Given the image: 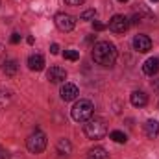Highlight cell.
<instances>
[{
	"mask_svg": "<svg viewBox=\"0 0 159 159\" xmlns=\"http://www.w3.org/2000/svg\"><path fill=\"white\" fill-rule=\"evenodd\" d=\"M57 154L59 156H70L72 154V144L69 139H59L57 141Z\"/></svg>",
	"mask_w": 159,
	"mask_h": 159,
	"instance_id": "5bb4252c",
	"label": "cell"
},
{
	"mask_svg": "<svg viewBox=\"0 0 159 159\" xmlns=\"http://www.w3.org/2000/svg\"><path fill=\"white\" fill-rule=\"evenodd\" d=\"M17 70H19V63H17L15 59H7V61L4 63V72H6V76H15Z\"/></svg>",
	"mask_w": 159,
	"mask_h": 159,
	"instance_id": "2e32d148",
	"label": "cell"
},
{
	"mask_svg": "<svg viewBox=\"0 0 159 159\" xmlns=\"http://www.w3.org/2000/svg\"><path fill=\"white\" fill-rule=\"evenodd\" d=\"M26 146L32 154H41L44 148H46V135L41 131V129H35L28 139H26Z\"/></svg>",
	"mask_w": 159,
	"mask_h": 159,
	"instance_id": "277c9868",
	"label": "cell"
},
{
	"mask_svg": "<svg viewBox=\"0 0 159 159\" xmlns=\"http://www.w3.org/2000/svg\"><path fill=\"white\" fill-rule=\"evenodd\" d=\"M154 2H157V0H154Z\"/></svg>",
	"mask_w": 159,
	"mask_h": 159,
	"instance_id": "4316f807",
	"label": "cell"
},
{
	"mask_svg": "<svg viewBox=\"0 0 159 159\" xmlns=\"http://www.w3.org/2000/svg\"><path fill=\"white\" fill-rule=\"evenodd\" d=\"M19 41H20V35H19V34H11V43H13V44H17Z\"/></svg>",
	"mask_w": 159,
	"mask_h": 159,
	"instance_id": "603a6c76",
	"label": "cell"
},
{
	"mask_svg": "<svg viewBox=\"0 0 159 159\" xmlns=\"http://www.w3.org/2000/svg\"><path fill=\"white\" fill-rule=\"evenodd\" d=\"M63 57H65V59H69V61H76V59L80 57V54L76 52V50H65Z\"/></svg>",
	"mask_w": 159,
	"mask_h": 159,
	"instance_id": "d6986e66",
	"label": "cell"
},
{
	"mask_svg": "<svg viewBox=\"0 0 159 159\" xmlns=\"http://www.w3.org/2000/svg\"><path fill=\"white\" fill-rule=\"evenodd\" d=\"M83 133L89 137V139H102V137H106V133H107V124H106V120L104 119H91L85 120V124H83Z\"/></svg>",
	"mask_w": 159,
	"mask_h": 159,
	"instance_id": "7a4b0ae2",
	"label": "cell"
},
{
	"mask_svg": "<svg viewBox=\"0 0 159 159\" xmlns=\"http://www.w3.org/2000/svg\"><path fill=\"white\" fill-rule=\"evenodd\" d=\"M157 70H159V59L157 57H150V59L144 61V65H143V72H144V74L154 76Z\"/></svg>",
	"mask_w": 159,
	"mask_h": 159,
	"instance_id": "7c38bea8",
	"label": "cell"
},
{
	"mask_svg": "<svg viewBox=\"0 0 159 159\" xmlns=\"http://www.w3.org/2000/svg\"><path fill=\"white\" fill-rule=\"evenodd\" d=\"M78 94H80V91H78V87H76L74 83H65V85L61 87V98H63L65 102L76 100Z\"/></svg>",
	"mask_w": 159,
	"mask_h": 159,
	"instance_id": "9c48e42d",
	"label": "cell"
},
{
	"mask_svg": "<svg viewBox=\"0 0 159 159\" xmlns=\"http://www.w3.org/2000/svg\"><path fill=\"white\" fill-rule=\"evenodd\" d=\"M6 61H7V56H6V48L0 44V67H2Z\"/></svg>",
	"mask_w": 159,
	"mask_h": 159,
	"instance_id": "ffe728a7",
	"label": "cell"
},
{
	"mask_svg": "<svg viewBox=\"0 0 159 159\" xmlns=\"http://www.w3.org/2000/svg\"><path fill=\"white\" fill-rule=\"evenodd\" d=\"M144 133H146L148 139H156L159 135V122L157 120H148L144 124Z\"/></svg>",
	"mask_w": 159,
	"mask_h": 159,
	"instance_id": "4fadbf2b",
	"label": "cell"
},
{
	"mask_svg": "<svg viewBox=\"0 0 159 159\" xmlns=\"http://www.w3.org/2000/svg\"><path fill=\"white\" fill-rule=\"evenodd\" d=\"M93 59L102 67H111L117 61V48L109 41H100L93 46Z\"/></svg>",
	"mask_w": 159,
	"mask_h": 159,
	"instance_id": "6da1fadb",
	"label": "cell"
},
{
	"mask_svg": "<svg viewBox=\"0 0 159 159\" xmlns=\"http://www.w3.org/2000/svg\"><path fill=\"white\" fill-rule=\"evenodd\" d=\"M109 137H111V139H113L115 143H120V144L128 141V137H126V133H122V131H119V129H115V131H111V135H109Z\"/></svg>",
	"mask_w": 159,
	"mask_h": 159,
	"instance_id": "e0dca14e",
	"label": "cell"
},
{
	"mask_svg": "<svg viewBox=\"0 0 159 159\" xmlns=\"http://www.w3.org/2000/svg\"><path fill=\"white\" fill-rule=\"evenodd\" d=\"M54 22H56L57 30H61V32H72L74 26H76V19L69 13H57Z\"/></svg>",
	"mask_w": 159,
	"mask_h": 159,
	"instance_id": "5b68a950",
	"label": "cell"
},
{
	"mask_svg": "<svg viewBox=\"0 0 159 159\" xmlns=\"http://www.w3.org/2000/svg\"><path fill=\"white\" fill-rule=\"evenodd\" d=\"M85 0H65V4H69V6H80V4H83Z\"/></svg>",
	"mask_w": 159,
	"mask_h": 159,
	"instance_id": "7402d4cb",
	"label": "cell"
},
{
	"mask_svg": "<svg viewBox=\"0 0 159 159\" xmlns=\"http://www.w3.org/2000/svg\"><path fill=\"white\" fill-rule=\"evenodd\" d=\"M119 2H128V0H119Z\"/></svg>",
	"mask_w": 159,
	"mask_h": 159,
	"instance_id": "484cf974",
	"label": "cell"
},
{
	"mask_svg": "<svg viewBox=\"0 0 159 159\" xmlns=\"http://www.w3.org/2000/svg\"><path fill=\"white\" fill-rule=\"evenodd\" d=\"M107 157L109 156H107L106 148H102V146H94L87 152V159H107Z\"/></svg>",
	"mask_w": 159,
	"mask_h": 159,
	"instance_id": "9a60e30c",
	"label": "cell"
},
{
	"mask_svg": "<svg viewBox=\"0 0 159 159\" xmlns=\"http://www.w3.org/2000/svg\"><path fill=\"white\" fill-rule=\"evenodd\" d=\"M50 52H52L54 56H56V54H59V46H57V44H52V46H50Z\"/></svg>",
	"mask_w": 159,
	"mask_h": 159,
	"instance_id": "cb8c5ba5",
	"label": "cell"
},
{
	"mask_svg": "<svg viewBox=\"0 0 159 159\" xmlns=\"http://www.w3.org/2000/svg\"><path fill=\"white\" fill-rule=\"evenodd\" d=\"M93 26H94V30H96V32H102V30H106V28H107V24L98 22V20H94V22H93Z\"/></svg>",
	"mask_w": 159,
	"mask_h": 159,
	"instance_id": "44dd1931",
	"label": "cell"
},
{
	"mask_svg": "<svg viewBox=\"0 0 159 159\" xmlns=\"http://www.w3.org/2000/svg\"><path fill=\"white\" fill-rule=\"evenodd\" d=\"M94 113V106L91 100H78L72 107V119L76 122H85L93 117Z\"/></svg>",
	"mask_w": 159,
	"mask_h": 159,
	"instance_id": "3957f363",
	"label": "cell"
},
{
	"mask_svg": "<svg viewBox=\"0 0 159 159\" xmlns=\"http://www.w3.org/2000/svg\"><path fill=\"white\" fill-rule=\"evenodd\" d=\"M129 100H131V104H133L135 107H144V106L148 104V96H146V93H143V91H133L131 96H129Z\"/></svg>",
	"mask_w": 159,
	"mask_h": 159,
	"instance_id": "8fae6325",
	"label": "cell"
},
{
	"mask_svg": "<svg viewBox=\"0 0 159 159\" xmlns=\"http://www.w3.org/2000/svg\"><path fill=\"white\" fill-rule=\"evenodd\" d=\"M46 80L50 83H61L67 80V70L63 67H50L46 72Z\"/></svg>",
	"mask_w": 159,
	"mask_h": 159,
	"instance_id": "52a82bcc",
	"label": "cell"
},
{
	"mask_svg": "<svg viewBox=\"0 0 159 159\" xmlns=\"http://www.w3.org/2000/svg\"><path fill=\"white\" fill-rule=\"evenodd\" d=\"M0 159H7V152H6L2 146H0Z\"/></svg>",
	"mask_w": 159,
	"mask_h": 159,
	"instance_id": "d4e9b609",
	"label": "cell"
},
{
	"mask_svg": "<svg viewBox=\"0 0 159 159\" xmlns=\"http://www.w3.org/2000/svg\"><path fill=\"white\" fill-rule=\"evenodd\" d=\"M128 28H129V20H128V17H124V15H115V17L109 20V30L115 32V34H124Z\"/></svg>",
	"mask_w": 159,
	"mask_h": 159,
	"instance_id": "8992f818",
	"label": "cell"
},
{
	"mask_svg": "<svg viewBox=\"0 0 159 159\" xmlns=\"http://www.w3.org/2000/svg\"><path fill=\"white\" fill-rule=\"evenodd\" d=\"M28 67H30V70H35V72L43 70V69H44V57H43L41 54L30 56V57H28Z\"/></svg>",
	"mask_w": 159,
	"mask_h": 159,
	"instance_id": "30bf717a",
	"label": "cell"
},
{
	"mask_svg": "<svg viewBox=\"0 0 159 159\" xmlns=\"http://www.w3.org/2000/svg\"><path fill=\"white\" fill-rule=\"evenodd\" d=\"M133 48H135L137 52L144 54V52H148V50L152 48V41H150L148 35H135V37H133Z\"/></svg>",
	"mask_w": 159,
	"mask_h": 159,
	"instance_id": "ba28073f",
	"label": "cell"
},
{
	"mask_svg": "<svg viewBox=\"0 0 159 159\" xmlns=\"http://www.w3.org/2000/svg\"><path fill=\"white\" fill-rule=\"evenodd\" d=\"M94 17H96V9H85V11L80 15L81 20H93Z\"/></svg>",
	"mask_w": 159,
	"mask_h": 159,
	"instance_id": "ac0fdd59",
	"label": "cell"
}]
</instances>
